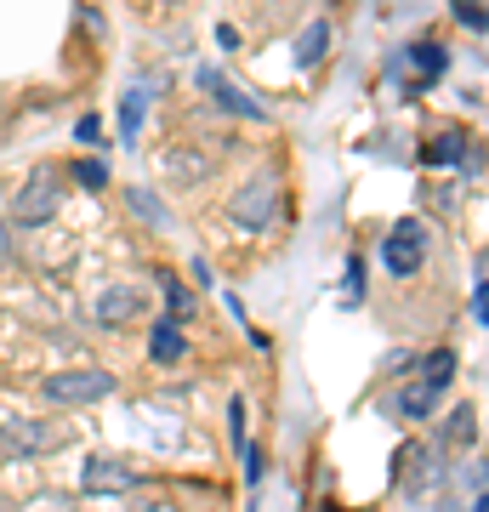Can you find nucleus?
Returning <instances> with one entry per match:
<instances>
[{
  "mask_svg": "<svg viewBox=\"0 0 489 512\" xmlns=\"http://www.w3.org/2000/svg\"><path fill=\"white\" fill-rule=\"evenodd\" d=\"M57 205H63V183H57V171H29L23 177V188L12 194V222L18 228H46V222L57 217Z\"/></svg>",
  "mask_w": 489,
  "mask_h": 512,
  "instance_id": "1",
  "label": "nucleus"
},
{
  "mask_svg": "<svg viewBox=\"0 0 489 512\" xmlns=\"http://www.w3.org/2000/svg\"><path fill=\"white\" fill-rule=\"evenodd\" d=\"M381 262H387L393 279L421 274V268H427V222H416V217L393 222V234L381 239Z\"/></svg>",
  "mask_w": 489,
  "mask_h": 512,
  "instance_id": "2",
  "label": "nucleus"
},
{
  "mask_svg": "<svg viewBox=\"0 0 489 512\" xmlns=\"http://www.w3.org/2000/svg\"><path fill=\"white\" fill-rule=\"evenodd\" d=\"M57 444H63V427L57 421H40V416H12V421H0V450L6 456H52Z\"/></svg>",
  "mask_w": 489,
  "mask_h": 512,
  "instance_id": "3",
  "label": "nucleus"
},
{
  "mask_svg": "<svg viewBox=\"0 0 489 512\" xmlns=\"http://www.w3.org/2000/svg\"><path fill=\"white\" fill-rule=\"evenodd\" d=\"M46 404H103L114 393V376L109 370H57V376H46Z\"/></svg>",
  "mask_w": 489,
  "mask_h": 512,
  "instance_id": "4",
  "label": "nucleus"
},
{
  "mask_svg": "<svg viewBox=\"0 0 489 512\" xmlns=\"http://www.w3.org/2000/svg\"><path fill=\"white\" fill-rule=\"evenodd\" d=\"M393 473H399V484H404V495H410V501H427V495L444 484V456H438L433 444H404Z\"/></svg>",
  "mask_w": 489,
  "mask_h": 512,
  "instance_id": "5",
  "label": "nucleus"
},
{
  "mask_svg": "<svg viewBox=\"0 0 489 512\" xmlns=\"http://www.w3.org/2000/svg\"><path fill=\"white\" fill-rule=\"evenodd\" d=\"M273 211H279V183H273L268 171H262V177H251V183L228 200V217H234L239 228H268Z\"/></svg>",
  "mask_w": 489,
  "mask_h": 512,
  "instance_id": "6",
  "label": "nucleus"
},
{
  "mask_svg": "<svg viewBox=\"0 0 489 512\" xmlns=\"http://www.w3.org/2000/svg\"><path fill=\"white\" fill-rule=\"evenodd\" d=\"M137 484H143V478L114 456H91L86 467H80V495H120V490H137Z\"/></svg>",
  "mask_w": 489,
  "mask_h": 512,
  "instance_id": "7",
  "label": "nucleus"
},
{
  "mask_svg": "<svg viewBox=\"0 0 489 512\" xmlns=\"http://www.w3.org/2000/svg\"><path fill=\"white\" fill-rule=\"evenodd\" d=\"M200 86H205V97H217V103H222L228 114H245V120H268V109H262L256 97H245V92H239V86L228 80V74L200 69Z\"/></svg>",
  "mask_w": 489,
  "mask_h": 512,
  "instance_id": "8",
  "label": "nucleus"
},
{
  "mask_svg": "<svg viewBox=\"0 0 489 512\" xmlns=\"http://www.w3.org/2000/svg\"><path fill=\"white\" fill-rule=\"evenodd\" d=\"M137 313H143V291H131V285H109L97 296V325H131Z\"/></svg>",
  "mask_w": 489,
  "mask_h": 512,
  "instance_id": "9",
  "label": "nucleus"
},
{
  "mask_svg": "<svg viewBox=\"0 0 489 512\" xmlns=\"http://www.w3.org/2000/svg\"><path fill=\"white\" fill-rule=\"evenodd\" d=\"M148 359H154V365H182V359H188V336H182V325H154V336H148Z\"/></svg>",
  "mask_w": 489,
  "mask_h": 512,
  "instance_id": "10",
  "label": "nucleus"
},
{
  "mask_svg": "<svg viewBox=\"0 0 489 512\" xmlns=\"http://www.w3.org/2000/svg\"><path fill=\"white\" fill-rule=\"evenodd\" d=\"M399 416H410V421H427L438 410V387L433 382H410V387H399Z\"/></svg>",
  "mask_w": 489,
  "mask_h": 512,
  "instance_id": "11",
  "label": "nucleus"
},
{
  "mask_svg": "<svg viewBox=\"0 0 489 512\" xmlns=\"http://www.w3.org/2000/svg\"><path fill=\"white\" fill-rule=\"evenodd\" d=\"M410 63H416V86H433L438 74L450 69V52L433 46V40H416V46H410Z\"/></svg>",
  "mask_w": 489,
  "mask_h": 512,
  "instance_id": "12",
  "label": "nucleus"
},
{
  "mask_svg": "<svg viewBox=\"0 0 489 512\" xmlns=\"http://www.w3.org/2000/svg\"><path fill=\"white\" fill-rule=\"evenodd\" d=\"M325 52H330V23L313 18L308 29H302V40H296V63H302V69H313Z\"/></svg>",
  "mask_w": 489,
  "mask_h": 512,
  "instance_id": "13",
  "label": "nucleus"
},
{
  "mask_svg": "<svg viewBox=\"0 0 489 512\" xmlns=\"http://www.w3.org/2000/svg\"><path fill=\"white\" fill-rule=\"evenodd\" d=\"M126 205H131V217H143L148 228H165V222H171L165 200H160V194H148V188H126Z\"/></svg>",
  "mask_w": 489,
  "mask_h": 512,
  "instance_id": "14",
  "label": "nucleus"
},
{
  "mask_svg": "<svg viewBox=\"0 0 489 512\" xmlns=\"http://www.w3.org/2000/svg\"><path fill=\"white\" fill-rule=\"evenodd\" d=\"M143 109H148V86H131V92H126V103H120V143H137Z\"/></svg>",
  "mask_w": 489,
  "mask_h": 512,
  "instance_id": "15",
  "label": "nucleus"
},
{
  "mask_svg": "<svg viewBox=\"0 0 489 512\" xmlns=\"http://www.w3.org/2000/svg\"><path fill=\"white\" fill-rule=\"evenodd\" d=\"M472 148H467V131H444V137H433V143H427V160L433 165H450V160H467Z\"/></svg>",
  "mask_w": 489,
  "mask_h": 512,
  "instance_id": "16",
  "label": "nucleus"
},
{
  "mask_svg": "<svg viewBox=\"0 0 489 512\" xmlns=\"http://www.w3.org/2000/svg\"><path fill=\"white\" fill-rule=\"evenodd\" d=\"M165 171H171L177 183H200V177H205V154H194V148H177V154H165Z\"/></svg>",
  "mask_w": 489,
  "mask_h": 512,
  "instance_id": "17",
  "label": "nucleus"
},
{
  "mask_svg": "<svg viewBox=\"0 0 489 512\" xmlns=\"http://www.w3.org/2000/svg\"><path fill=\"white\" fill-rule=\"evenodd\" d=\"M444 444H450V450H467L472 444V404H455L450 410V421H444Z\"/></svg>",
  "mask_w": 489,
  "mask_h": 512,
  "instance_id": "18",
  "label": "nucleus"
},
{
  "mask_svg": "<svg viewBox=\"0 0 489 512\" xmlns=\"http://www.w3.org/2000/svg\"><path fill=\"white\" fill-rule=\"evenodd\" d=\"M450 376H455V353H450V348H438V353H427V359H421V382L444 387Z\"/></svg>",
  "mask_w": 489,
  "mask_h": 512,
  "instance_id": "19",
  "label": "nucleus"
},
{
  "mask_svg": "<svg viewBox=\"0 0 489 512\" xmlns=\"http://www.w3.org/2000/svg\"><path fill=\"white\" fill-rule=\"evenodd\" d=\"M165 296H171V325H182V319H188V313H194V296L182 291L177 279H165Z\"/></svg>",
  "mask_w": 489,
  "mask_h": 512,
  "instance_id": "20",
  "label": "nucleus"
},
{
  "mask_svg": "<svg viewBox=\"0 0 489 512\" xmlns=\"http://www.w3.org/2000/svg\"><path fill=\"white\" fill-rule=\"evenodd\" d=\"M74 177H80V188H91V194H97V188L109 183V171H103V160H80V165H74Z\"/></svg>",
  "mask_w": 489,
  "mask_h": 512,
  "instance_id": "21",
  "label": "nucleus"
},
{
  "mask_svg": "<svg viewBox=\"0 0 489 512\" xmlns=\"http://www.w3.org/2000/svg\"><path fill=\"white\" fill-rule=\"evenodd\" d=\"M455 18L467 23V29H489V12L478 6V0H455Z\"/></svg>",
  "mask_w": 489,
  "mask_h": 512,
  "instance_id": "22",
  "label": "nucleus"
},
{
  "mask_svg": "<svg viewBox=\"0 0 489 512\" xmlns=\"http://www.w3.org/2000/svg\"><path fill=\"white\" fill-rule=\"evenodd\" d=\"M6 268H18V245H12V228L0 222V274H6Z\"/></svg>",
  "mask_w": 489,
  "mask_h": 512,
  "instance_id": "23",
  "label": "nucleus"
},
{
  "mask_svg": "<svg viewBox=\"0 0 489 512\" xmlns=\"http://www.w3.org/2000/svg\"><path fill=\"white\" fill-rule=\"evenodd\" d=\"M472 319L489 325V279H478V291H472Z\"/></svg>",
  "mask_w": 489,
  "mask_h": 512,
  "instance_id": "24",
  "label": "nucleus"
},
{
  "mask_svg": "<svg viewBox=\"0 0 489 512\" xmlns=\"http://www.w3.org/2000/svg\"><path fill=\"white\" fill-rule=\"evenodd\" d=\"M228 427H234V444L245 450V399H234V404H228Z\"/></svg>",
  "mask_w": 489,
  "mask_h": 512,
  "instance_id": "25",
  "label": "nucleus"
},
{
  "mask_svg": "<svg viewBox=\"0 0 489 512\" xmlns=\"http://www.w3.org/2000/svg\"><path fill=\"white\" fill-rule=\"evenodd\" d=\"M74 137H80V143H103V120H97V114H86V120L74 126Z\"/></svg>",
  "mask_w": 489,
  "mask_h": 512,
  "instance_id": "26",
  "label": "nucleus"
},
{
  "mask_svg": "<svg viewBox=\"0 0 489 512\" xmlns=\"http://www.w3.org/2000/svg\"><path fill=\"white\" fill-rule=\"evenodd\" d=\"M0 512H18V501H6V495H0Z\"/></svg>",
  "mask_w": 489,
  "mask_h": 512,
  "instance_id": "27",
  "label": "nucleus"
},
{
  "mask_svg": "<svg viewBox=\"0 0 489 512\" xmlns=\"http://www.w3.org/2000/svg\"><path fill=\"white\" fill-rule=\"evenodd\" d=\"M472 512H489V495H478V507H472Z\"/></svg>",
  "mask_w": 489,
  "mask_h": 512,
  "instance_id": "28",
  "label": "nucleus"
},
{
  "mask_svg": "<svg viewBox=\"0 0 489 512\" xmlns=\"http://www.w3.org/2000/svg\"><path fill=\"white\" fill-rule=\"evenodd\" d=\"M330 512H336V507H330Z\"/></svg>",
  "mask_w": 489,
  "mask_h": 512,
  "instance_id": "29",
  "label": "nucleus"
}]
</instances>
